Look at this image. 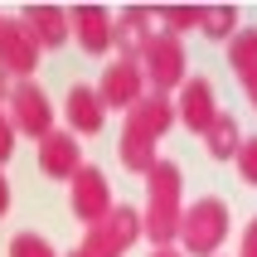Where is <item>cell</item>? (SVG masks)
Masks as SVG:
<instances>
[{"label": "cell", "mask_w": 257, "mask_h": 257, "mask_svg": "<svg viewBox=\"0 0 257 257\" xmlns=\"http://www.w3.org/2000/svg\"><path fill=\"white\" fill-rule=\"evenodd\" d=\"M243 257H257V223L247 228V252H243Z\"/></svg>", "instance_id": "obj_19"}, {"label": "cell", "mask_w": 257, "mask_h": 257, "mask_svg": "<svg viewBox=\"0 0 257 257\" xmlns=\"http://www.w3.org/2000/svg\"><path fill=\"white\" fill-rule=\"evenodd\" d=\"M233 68L243 73L247 83L257 78V29H243V34L233 39Z\"/></svg>", "instance_id": "obj_12"}, {"label": "cell", "mask_w": 257, "mask_h": 257, "mask_svg": "<svg viewBox=\"0 0 257 257\" xmlns=\"http://www.w3.org/2000/svg\"><path fill=\"white\" fill-rule=\"evenodd\" d=\"M73 209L83 218H107V180L97 170H78V194H73Z\"/></svg>", "instance_id": "obj_4"}, {"label": "cell", "mask_w": 257, "mask_h": 257, "mask_svg": "<svg viewBox=\"0 0 257 257\" xmlns=\"http://www.w3.org/2000/svg\"><path fill=\"white\" fill-rule=\"evenodd\" d=\"M78 34H83L87 54H102V49H107V39H112V29H107V15H102L97 5H78Z\"/></svg>", "instance_id": "obj_9"}, {"label": "cell", "mask_w": 257, "mask_h": 257, "mask_svg": "<svg viewBox=\"0 0 257 257\" xmlns=\"http://www.w3.org/2000/svg\"><path fill=\"white\" fill-rule=\"evenodd\" d=\"M25 25H29V29H39L44 44H58L63 34H68V20H63L54 5H34V10H25Z\"/></svg>", "instance_id": "obj_11"}, {"label": "cell", "mask_w": 257, "mask_h": 257, "mask_svg": "<svg viewBox=\"0 0 257 257\" xmlns=\"http://www.w3.org/2000/svg\"><path fill=\"white\" fill-rule=\"evenodd\" d=\"M223 233H228V209H223L218 199H204L199 209L185 218L189 252H214V243H223Z\"/></svg>", "instance_id": "obj_1"}, {"label": "cell", "mask_w": 257, "mask_h": 257, "mask_svg": "<svg viewBox=\"0 0 257 257\" xmlns=\"http://www.w3.org/2000/svg\"><path fill=\"white\" fill-rule=\"evenodd\" d=\"M78 257H87V252H78Z\"/></svg>", "instance_id": "obj_24"}, {"label": "cell", "mask_w": 257, "mask_h": 257, "mask_svg": "<svg viewBox=\"0 0 257 257\" xmlns=\"http://www.w3.org/2000/svg\"><path fill=\"white\" fill-rule=\"evenodd\" d=\"M180 116L189 121V131H209V126H214L218 112H209V83L194 78V83L185 87V97H180Z\"/></svg>", "instance_id": "obj_7"}, {"label": "cell", "mask_w": 257, "mask_h": 257, "mask_svg": "<svg viewBox=\"0 0 257 257\" xmlns=\"http://www.w3.org/2000/svg\"><path fill=\"white\" fill-rule=\"evenodd\" d=\"M68 116L78 121V131H102V97H92V87H73Z\"/></svg>", "instance_id": "obj_8"}, {"label": "cell", "mask_w": 257, "mask_h": 257, "mask_svg": "<svg viewBox=\"0 0 257 257\" xmlns=\"http://www.w3.org/2000/svg\"><path fill=\"white\" fill-rule=\"evenodd\" d=\"M238 160H243V165H238V170H243V180H247V185H257V141L238 146Z\"/></svg>", "instance_id": "obj_17"}, {"label": "cell", "mask_w": 257, "mask_h": 257, "mask_svg": "<svg viewBox=\"0 0 257 257\" xmlns=\"http://www.w3.org/2000/svg\"><path fill=\"white\" fill-rule=\"evenodd\" d=\"M247 97H252V102H257V78H252V83H247Z\"/></svg>", "instance_id": "obj_21"}, {"label": "cell", "mask_w": 257, "mask_h": 257, "mask_svg": "<svg viewBox=\"0 0 257 257\" xmlns=\"http://www.w3.org/2000/svg\"><path fill=\"white\" fill-rule=\"evenodd\" d=\"M0 97H5V78H0Z\"/></svg>", "instance_id": "obj_22"}, {"label": "cell", "mask_w": 257, "mask_h": 257, "mask_svg": "<svg viewBox=\"0 0 257 257\" xmlns=\"http://www.w3.org/2000/svg\"><path fill=\"white\" fill-rule=\"evenodd\" d=\"M10 209V189H5V180H0V214Z\"/></svg>", "instance_id": "obj_20"}, {"label": "cell", "mask_w": 257, "mask_h": 257, "mask_svg": "<svg viewBox=\"0 0 257 257\" xmlns=\"http://www.w3.org/2000/svg\"><path fill=\"white\" fill-rule=\"evenodd\" d=\"M10 156V121H5V116H0V160Z\"/></svg>", "instance_id": "obj_18"}, {"label": "cell", "mask_w": 257, "mask_h": 257, "mask_svg": "<svg viewBox=\"0 0 257 257\" xmlns=\"http://www.w3.org/2000/svg\"><path fill=\"white\" fill-rule=\"evenodd\" d=\"M204 136H209V151L214 156H233L238 151V121L233 116H214V126L204 131Z\"/></svg>", "instance_id": "obj_13"}, {"label": "cell", "mask_w": 257, "mask_h": 257, "mask_svg": "<svg viewBox=\"0 0 257 257\" xmlns=\"http://www.w3.org/2000/svg\"><path fill=\"white\" fill-rule=\"evenodd\" d=\"M10 112H15V126L29 131V136H49V126H54V112H49V102H44L39 87H15L10 97Z\"/></svg>", "instance_id": "obj_3"}, {"label": "cell", "mask_w": 257, "mask_h": 257, "mask_svg": "<svg viewBox=\"0 0 257 257\" xmlns=\"http://www.w3.org/2000/svg\"><path fill=\"white\" fill-rule=\"evenodd\" d=\"M136 87H141V68H136V63H116V68L107 73V83H102L97 97L112 102V107H131V102H136Z\"/></svg>", "instance_id": "obj_6"}, {"label": "cell", "mask_w": 257, "mask_h": 257, "mask_svg": "<svg viewBox=\"0 0 257 257\" xmlns=\"http://www.w3.org/2000/svg\"><path fill=\"white\" fill-rule=\"evenodd\" d=\"M146 58H151V73H156V83H170L175 73H180V63H185V54L175 49V39H156V44H146Z\"/></svg>", "instance_id": "obj_10"}, {"label": "cell", "mask_w": 257, "mask_h": 257, "mask_svg": "<svg viewBox=\"0 0 257 257\" xmlns=\"http://www.w3.org/2000/svg\"><path fill=\"white\" fill-rule=\"evenodd\" d=\"M233 25H238V10H233V5H218V10H204V20H199V29H204V34H228Z\"/></svg>", "instance_id": "obj_14"}, {"label": "cell", "mask_w": 257, "mask_h": 257, "mask_svg": "<svg viewBox=\"0 0 257 257\" xmlns=\"http://www.w3.org/2000/svg\"><path fill=\"white\" fill-rule=\"evenodd\" d=\"M156 257H175V252H156Z\"/></svg>", "instance_id": "obj_23"}, {"label": "cell", "mask_w": 257, "mask_h": 257, "mask_svg": "<svg viewBox=\"0 0 257 257\" xmlns=\"http://www.w3.org/2000/svg\"><path fill=\"white\" fill-rule=\"evenodd\" d=\"M204 10H194V5H180V10H165V25L170 29H189V25H199Z\"/></svg>", "instance_id": "obj_16"}, {"label": "cell", "mask_w": 257, "mask_h": 257, "mask_svg": "<svg viewBox=\"0 0 257 257\" xmlns=\"http://www.w3.org/2000/svg\"><path fill=\"white\" fill-rule=\"evenodd\" d=\"M0 29H5V25H0Z\"/></svg>", "instance_id": "obj_25"}, {"label": "cell", "mask_w": 257, "mask_h": 257, "mask_svg": "<svg viewBox=\"0 0 257 257\" xmlns=\"http://www.w3.org/2000/svg\"><path fill=\"white\" fill-rule=\"evenodd\" d=\"M44 175H54V180H68V175H78V146L68 141V136H44Z\"/></svg>", "instance_id": "obj_5"}, {"label": "cell", "mask_w": 257, "mask_h": 257, "mask_svg": "<svg viewBox=\"0 0 257 257\" xmlns=\"http://www.w3.org/2000/svg\"><path fill=\"white\" fill-rule=\"evenodd\" d=\"M10 257H54V252H49V243H44L39 233H20L10 243Z\"/></svg>", "instance_id": "obj_15"}, {"label": "cell", "mask_w": 257, "mask_h": 257, "mask_svg": "<svg viewBox=\"0 0 257 257\" xmlns=\"http://www.w3.org/2000/svg\"><path fill=\"white\" fill-rule=\"evenodd\" d=\"M0 58H5V68L15 73H29L39 63V39H34V29L25 20H15V25L0 29Z\"/></svg>", "instance_id": "obj_2"}]
</instances>
